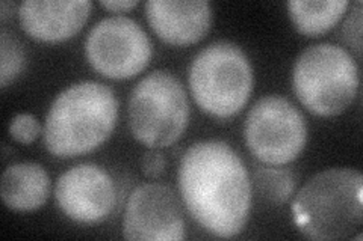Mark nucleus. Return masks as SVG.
I'll return each mask as SVG.
<instances>
[{
	"label": "nucleus",
	"instance_id": "nucleus-1",
	"mask_svg": "<svg viewBox=\"0 0 363 241\" xmlns=\"http://www.w3.org/2000/svg\"><path fill=\"white\" fill-rule=\"evenodd\" d=\"M179 190L189 214L208 233L240 234L252 206V181L233 148L223 141L191 145L179 166Z\"/></svg>",
	"mask_w": 363,
	"mask_h": 241
},
{
	"label": "nucleus",
	"instance_id": "nucleus-2",
	"mask_svg": "<svg viewBox=\"0 0 363 241\" xmlns=\"http://www.w3.org/2000/svg\"><path fill=\"white\" fill-rule=\"evenodd\" d=\"M117 117L118 102L109 86L77 82L53 100L43 129L44 145L56 157L91 153L111 136Z\"/></svg>",
	"mask_w": 363,
	"mask_h": 241
},
{
	"label": "nucleus",
	"instance_id": "nucleus-3",
	"mask_svg": "<svg viewBox=\"0 0 363 241\" xmlns=\"http://www.w3.org/2000/svg\"><path fill=\"white\" fill-rule=\"evenodd\" d=\"M292 219L311 240L353 238L363 223V177L332 167L306 181L292 202Z\"/></svg>",
	"mask_w": 363,
	"mask_h": 241
},
{
	"label": "nucleus",
	"instance_id": "nucleus-4",
	"mask_svg": "<svg viewBox=\"0 0 363 241\" xmlns=\"http://www.w3.org/2000/svg\"><path fill=\"white\" fill-rule=\"evenodd\" d=\"M292 85L306 109L320 117H335L345 112L357 94L359 68L345 49L320 42L297 57Z\"/></svg>",
	"mask_w": 363,
	"mask_h": 241
},
{
	"label": "nucleus",
	"instance_id": "nucleus-5",
	"mask_svg": "<svg viewBox=\"0 0 363 241\" xmlns=\"http://www.w3.org/2000/svg\"><path fill=\"white\" fill-rule=\"evenodd\" d=\"M189 88L206 113L233 117L245 106L253 88V70L245 52L230 41L209 44L191 62Z\"/></svg>",
	"mask_w": 363,
	"mask_h": 241
},
{
	"label": "nucleus",
	"instance_id": "nucleus-6",
	"mask_svg": "<svg viewBox=\"0 0 363 241\" xmlns=\"http://www.w3.org/2000/svg\"><path fill=\"white\" fill-rule=\"evenodd\" d=\"M132 134L149 148L177 142L189 121V101L180 80L168 71L147 74L133 88L128 105Z\"/></svg>",
	"mask_w": 363,
	"mask_h": 241
},
{
	"label": "nucleus",
	"instance_id": "nucleus-7",
	"mask_svg": "<svg viewBox=\"0 0 363 241\" xmlns=\"http://www.w3.org/2000/svg\"><path fill=\"white\" fill-rule=\"evenodd\" d=\"M244 134L248 149L259 162L280 166L300 155L308 141V125L289 100L267 95L250 109Z\"/></svg>",
	"mask_w": 363,
	"mask_h": 241
},
{
	"label": "nucleus",
	"instance_id": "nucleus-8",
	"mask_svg": "<svg viewBox=\"0 0 363 241\" xmlns=\"http://www.w3.org/2000/svg\"><path fill=\"white\" fill-rule=\"evenodd\" d=\"M86 57L96 71L109 78L140 74L152 57V41L135 20L113 16L100 20L86 37Z\"/></svg>",
	"mask_w": 363,
	"mask_h": 241
},
{
	"label": "nucleus",
	"instance_id": "nucleus-9",
	"mask_svg": "<svg viewBox=\"0 0 363 241\" xmlns=\"http://www.w3.org/2000/svg\"><path fill=\"white\" fill-rule=\"evenodd\" d=\"M123 235L126 240L145 241L185 240V219L176 193L157 182L136 187L124 211Z\"/></svg>",
	"mask_w": 363,
	"mask_h": 241
},
{
	"label": "nucleus",
	"instance_id": "nucleus-10",
	"mask_svg": "<svg viewBox=\"0 0 363 241\" xmlns=\"http://www.w3.org/2000/svg\"><path fill=\"white\" fill-rule=\"evenodd\" d=\"M55 196L62 213L79 223H99L117 201L111 175L97 165L73 166L56 181Z\"/></svg>",
	"mask_w": 363,
	"mask_h": 241
},
{
	"label": "nucleus",
	"instance_id": "nucleus-11",
	"mask_svg": "<svg viewBox=\"0 0 363 241\" xmlns=\"http://www.w3.org/2000/svg\"><path fill=\"white\" fill-rule=\"evenodd\" d=\"M91 8L89 0H25L18 6V18L32 38L56 42L76 35Z\"/></svg>",
	"mask_w": 363,
	"mask_h": 241
},
{
	"label": "nucleus",
	"instance_id": "nucleus-12",
	"mask_svg": "<svg viewBox=\"0 0 363 241\" xmlns=\"http://www.w3.org/2000/svg\"><path fill=\"white\" fill-rule=\"evenodd\" d=\"M145 16L162 41L189 45L206 35L212 23L208 0H149Z\"/></svg>",
	"mask_w": 363,
	"mask_h": 241
},
{
	"label": "nucleus",
	"instance_id": "nucleus-13",
	"mask_svg": "<svg viewBox=\"0 0 363 241\" xmlns=\"http://www.w3.org/2000/svg\"><path fill=\"white\" fill-rule=\"evenodd\" d=\"M50 192V178L38 163H17L5 169L0 181L2 201L11 210L33 211L45 204Z\"/></svg>",
	"mask_w": 363,
	"mask_h": 241
},
{
	"label": "nucleus",
	"instance_id": "nucleus-14",
	"mask_svg": "<svg viewBox=\"0 0 363 241\" xmlns=\"http://www.w3.org/2000/svg\"><path fill=\"white\" fill-rule=\"evenodd\" d=\"M289 16L304 35L316 37L330 30L350 6L348 0H291Z\"/></svg>",
	"mask_w": 363,
	"mask_h": 241
},
{
	"label": "nucleus",
	"instance_id": "nucleus-15",
	"mask_svg": "<svg viewBox=\"0 0 363 241\" xmlns=\"http://www.w3.org/2000/svg\"><path fill=\"white\" fill-rule=\"evenodd\" d=\"M253 178L259 198L271 205L285 204L295 189V177L288 169L257 166Z\"/></svg>",
	"mask_w": 363,
	"mask_h": 241
},
{
	"label": "nucleus",
	"instance_id": "nucleus-16",
	"mask_svg": "<svg viewBox=\"0 0 363 241\" xmlns=\"http://www.w3.org/2000/svg\"><path fill=\"white\" fill-rule=\"evenodd\" d=\"M26 65V52L14 35L2 29L0 32V86L6 88L9 82L21 74Z\"/></svg>",
	"mask_w": 363,
	"mask_h": 241
},
{
	"label": "nucleus",
	"instance_id": "nucleus-17",
	"mask_svg": "<svg viewBox=\"0 0 363 241\" xmlns=\"http://www.w3.org/2000/svg\"><path fill=\"white\" fill-rule=\"evenodd\" d=\"M41 133V125L30 113H20L9 124V134L20 143H32Z\"/></svg>",
	"mask_w": 363,
	"mask_h": 241
},
{
	"label": "nucleus",
	"instance_id": "nucleus-18",
	"mask_svg": "<svg viewBox=\"0 0 363 241\" xmlns=\"http://www.w3.org/2000/svg\"><path fill=\"white\" fill-rule=\"evenodd\" d=\"M344 40L351 49L360 56L362 52V4H356V9L351 13L344 25Z\"/></svg>",
	"mask_w": 363,
	"mask_h": 241
},
{
	"label": "nucleus",
	"instance_id": "nucleus-19",
	"mask_svg": "<svg viewBox=\"0 0 363 241\" xmlns=\"http://www.w3.org/2000/svg\"><path fill=\"white\" fill-rule=\"evenodd\" d=\"M164 170H165V157L159 151H156L155 148H152L150 151L143 157L144 175L149 178H156L159 175H162Z\"/></svg>",
	"mask_w": 363,
	"mask_h": 241
},
{
	"label": "nucleus",
	"instance_id": "nucleus-20",
	"mask_svg": "<svg viewBox=\"0 0 363 241\" xmlns=\"http://www.w3.org/2000/svg\"><path fill=\"white\" fill-rule=\"evenodd\" d=\"M100 5L113 13H124L138 5V0H101Z\"/></svg>",
	"mask_w": 363,
	"mask_h": 241
},
{
	"label": "nucleus",
	"instance_id": "nucleus-21",
	"mask_svg": "<svg viewBox=\"0 0 363 241\" xmlns=\"http://www.w3.org/2000/svg\"><path fill=\"white\" fill-rule=\"evenodd\" d=\"M14 11V4L11 2H2L0 4V18L4 21L8 18V16H11V13Z\"/></svg>",
	"mask_w": 363,
	"mask_h": 241
}]
</instances>
